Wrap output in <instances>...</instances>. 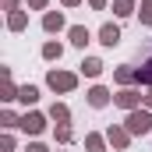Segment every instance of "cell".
<instances>
[{
    "label": "cell",
    "mask_w": 152,
    "mask_h": 152,
    "mask_svg": "<svg viewBox=\"0 0 152 152\" xmlns=\"http://www.w3.org/2000/svg\"><path fill=\"white\" fill-rule=\"evenodd\" d=\"M149 117H134V120H131V127H134V131H149Z\"/></svg>",
    "instance_id": "1"
}]
</instances>
